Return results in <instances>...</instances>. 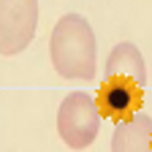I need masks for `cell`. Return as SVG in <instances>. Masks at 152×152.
Wrapping results in <instances>:
<instances>
[{
	"label": "cell",
	"mask_w": 152,
	"mask_h": 152,
	"mask_svg": "<svg viewBox=\"0 0 152 152\" xmlns=\"http://www.w3.org/2000/svg\"><path fill=\"white\" fill-rule=\"evenodd\" d=\"M49 57L57 76L73 82L95 79L98 68V41L82 14H65L57 19L49 35Z\"/></svg>",
	"instance_id": "obj_1"
},
{
	"label": "cell",
	"mask_w": 152,
	"mask_h": 152,
	"mask_svg": "<svg viewBox=\"0 0 152 152\" xmlns=\"http://www.w3.org/2000/svg\"><path fill=\"white\" fill-rule=\"evenodd\" d=\"M101 111L92 95L87 92H71L60 103L57 111V133L65 141L68 149H87L101 130Z\"/></svg>",
	"instance_id": "obj_2"
},
{
	"label": "cell",
	"mask_w": 152,
	"mask_h": 152,
	"mask_svg": "<svg viewBox=\"0 0 152 152\" xmlns=\"http://www.w3.org/2000/svg\"><path fill=\"white\" fill-rule=\"evenodd\" d=\"M38 27V0H0V54L25 52Z\"/></svg>",
	"instance_id": "obj_3"
},
{
	"label": "cell",
	"mask_w": 152,
	"mask_h": 152,
	"mask_svg": "<svg viewBox=\"0 0 152 152\" xmlns=\"http://www.w3.org/2000/svg\"><path fill=\"white\" fill-rule=\"evenodd\" d=\"M95 103L103 120H111L114 125L130 120L133 114H139L144 106V84H139L130 76H106L98 87Z\"/></svg>",
	"instance_id": "obj_4"
},
{
	"label": "cell",
	"mask_w": 152,
	"mask_h": 152,
	"mask_svg": "<svg viewBox=\"0 0 152 152\" xmlns=\"http://www.w3.org/2000/svg\"><path fill=\"white\" fill-rule=\"evenodd\" d=\"M111 152H152V117L144 111L117 122L111 133Z\"/></svg>",
	"instance_id": "obj_5"
},
{
	"label": "cell",
	"mask_w": 152,
	"mask_h": 152,
	"mask_svg": "<svg viewBox=\"0 0 152 152\" xmlns=\"http://www.w3.org/2000/svg\"><path fill=\"white\" fill-rule=\"evenodd\" d=\"M103 73L106 76H130V79H136L139 84H147V65H144V54L139 52L136 44L130 41H122L117 44L109 57H106V65H103Z\"/></svg>",
	"instance_id": "obj_6"
}]
</instances>
